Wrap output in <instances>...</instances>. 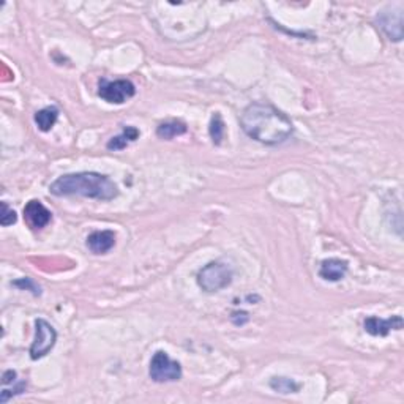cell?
Wrapping results in <instances>:
<instances>
[{
	"label": "cell",
	"instance_id": "cell-1",
	"mask_svg": "<svg viewBox=\"0 0 404 404\" xmlns=\"http://www.w3.org/2000/svg\"><path fill=\"white\" fill-rule=\"evenodd\" d=\"M240 127L264 146H278L291 138L294 125L286 114L268 103H251L240 116Z\"/></svg>",
	"mask_w": 404,
	"mask_h": 404
},
{
	"label": "cell",
	"instance_id": "cell-2",
	"mask_svg": "<svg viewBox=\"0 0 404 404\" xmlns=\"http://www.w3.org/2000/svg\"><path fill=\"white\" fill-rule=\"evenodd\" d=\"M49 191L54 196H82L98 201H111L118 196L117 185L100 173L65 174L51 184Z\"/></svg>",
	"mask_w": 404,
	"mask_h": 404
},
{
	"label": "cell",
	"instance_id": "cell-7",
	"mask_svg": "<svg viewBox=\"0 0 404 404\" xmlns=\"http://www.w3.org/2000/svg\"><path fill=\"white\" fill-rule=\"evenodd\" d=\"M377 24L379 29L384 32L388 40L392 41H401L404 35V16L403 8L392 7L379 13L377 16Z\"/></svg>",
	"mask_w": 404,
	"mask_h": 404
},
{
	"label": "cell",
	"instance_id": "cell-5",
	"mask_svg": "<svg viewBox=\"0 0 404 404\" xmlns=\"http://www.w3.org/2000/svg\"><path fill=\"white\" fill-rule=\"evenodd\" d=\"M134 93H136V87L128 79H101L100 86H98V97L111 105H123L129 98L134 97Z\"/></svg>",
	"mask_w": 404,
	"mask_h": 404
},
{
	"label": "cell",
	"instance_id": "cell-11",
	"mask_svg": "<svg viewBox=\"0 0 404 404\" xmlns=\"http://www.w3.org/2000/svg\"><path fill=\"white\" fill-rule=\"evenodd\" d=\"M346 272H348V262L341 261V259H325L320 264L319 268V277L325 279V281H340L343 279Z\"/></svg>",
	"mask_w": 404,
	"mask_h": 404
},
{
	"label": "cell",
	"instance_id": "cell-10",
	"mask_svg": "<svg viewBox=\"0 0 404 404\" xmlns=\"http://www.w3.org/2000/svg\"><path fill=\"white\" fill-rule=\"evenodd\" d=\"M116 245V234L112 231H95L87 237V247L93 255H106Z\"/></svg>",
	"mask_w": 404,
	"mask_h": 404
},
{
	"label": "cell",
	"instance_id": "cell-16",
	"mask_svg": "<svg viewBox=\"0 0 404 404\" xmlns=\"http://www.w3.org/2000/svg\"><path fill=\"white\" fill-rule=\"evenodd\" d=\"M209 133H210L212 142H214L215 146H220L223 141V136H225V123H223V118L218 112H215L214 117H212Z\"/></svg>",
	"mask_w": 404,
	"mask_h": 404
},
{
	"label": "cell",
	"instance_id": "cell-15",
	"mask_svg": "<svg viewBox=\"0 0 404 404\" xmlns=\"http://www.w3.org/2000/svg\"><path fill=\"white\" fill-rule=\"evenodd\" d=\"M270 387L275 392L284 393V395H288V393L299 392V388H300L297 382L289 379V377H273V379L270 381Z\"/></svg>",
	"mask_w": 404,
	"mask_h": 404
},
{
	"label": "cell",
	"instance_id": "cell-18",
	"mask_svg": "<svg viewBox=\"0 0 404 404\" xmlns=\"http://www.w3.org/2000/svg\"><path fill=\"white\" fill-rule=\"evenodd\" d=\"M14 286H18V288H21V289H30V291H32L35 295H40L41 294V291H40V288L37 286V284H35L32 279L30 278H23V279H18V281H14L13 283Z\"/></svg>",
	"mask_w": 404,
	"mask_h": 404
},
{
	"label": "cell",
	"instance_id": "cell-13",
	"mask_svg": "<svg viewBox=\"0 0 404 404\" xmlns=\"http://www.w3.org/2000/svg\"><path fill=\"white\" fill-rule=\"evenodd\" d=\"M139 138V129L134 128V127H125L123 128V133L121 136H116L112 138L110 142H108V149L110 150H123L125 149L129 142L136 141Z\"/></svg>",
	"mask_w": 404,
	"mask_h": 404
},
{
	"label": "cell",
	"instance_id": "cell-3",
	"mask_svg": "<svg viewBox=\"0 0 404 404\" xmlns=\"http://www.w3.org/2000/svg\"><path fill=\"white\" fill-rule=\"evenodd\" d=\"M234 272L227 264L215 261L207 264L198 272V284L205 292H218L227 288L232 281Z\"/></svg>",
	"mask_w": 404,
	"mask_h": 404
},
{
	"label": "cell",
	"instance_id": "cell-9",
	"mask_svg": "<svg viewBox=\"0 0 404 404\" xmlns=\"http://www.w3.org/2000/svg\"><path fill=\"white\" fill-rule=\"evenodd\" d=\"M365 331L373 336H387L390 330H401L403 329V318L401 316H392L388 319H381L376 316H370L365 319Z\"/></svg>",
	"mask_w": 404,
	"mask_h": 404
},
{
	"label": "cell",
	"instance_id": "cell-4",
	"mask_svg": "<svg viewBox=\"0 0 404 404\" xmlns=\"http://www.w3.org/2000/svg\"><path fill=\"white\" fill-rule=\"evenodd\" d=\"M149 376L155 382H174L182 377V366L179 362L171 360L164 351H157L150 360Z\"/></svg>",
	"mask_w": 404,
	"mask_h": 404
},
{
	"label": "cell",
	"instance_id": "cell-8",
	"mask_svg": "<svg viewBox=\"0 0 404 404\" xmlns=\"http://www.w3.org/2000/svg\"><path fill=\"white\" fill-rule=\"evenodd\" d=\"M53 214L40 201H29L24 207V220L32 229H43L49 225Z\"/></svg>",
	"mask_w": 404,
	"mask_h": 404
},
{
	"label": "cell",
	"instance_id": "cell-6",
	"mask_svg": "<svg viewBox=\"0 0 404 404\" xmlns=\"http://www.w3.org/2000/svg\"><path fill=\"white\" fill-rule=\"evenodd\" d=\"M57 341V333L53 325L46 323L45 319L35 320V340L30 346V359L40 360L45 355H48L51 349L54 348Z\"/></svg>",
	"mask_w": 404,
	"mask_h": 404
},
{
	"label": "cell",
	"instance_id": "cell-12",
	"mask_svg": "<svg viewBox=\"0 0 404 404\" xmlns=\"http://www.w3.org/2000/svg\"><path fill=\"white\" fill-rule=\"evenodd\" d=\"M57 117H59V110L55 106H48L35 114V123L41 131H49L55 125Z\"/></svg>",
	"mask_w": 404,
	"mask_h": 404
},
{
	"label": "cell",
	"instance_id": "cell-14",
	"mask_svg": "<svg viewBox=\"0 0 404 404\" xmlns=\"http://www.w3.org/2000/svg\"><path fill=\"white\" fill-rule=\"evenodd\" d=\"M186 125L184 122L180 121H171V122H164L157 128V136L160 139H173L175 136H180V134L186 133Z\"/></svg>",
	"mask_w": 404,
	"mask_h": 404
},
{
	"label": "cell",
	"instance_id": "cell-17",
	"mask_svg": "<svg viewBox=\"0 0 404 404\" xmlns=\"http://www.w3.org/2000/svg\"><path fill=\"white\" fill-rule=\"evenodd\" d=\"M16 220H18L16 212H14L13 209H10L7 202H2V215H0V223H2V226L14 225Z\"/></svg>",
	"mask_w": 404,
	"mask_h": 404
}]
</instances>
